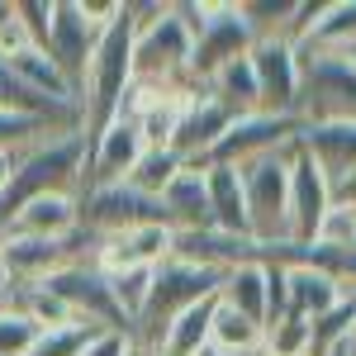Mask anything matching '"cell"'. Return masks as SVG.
<instances>
[{
	"label": "cell",
	"mask_w": 356,
	"mask_h": 356,
	"mask_svg": "<svg viewBox=\"0 0 356 356\" xmlns=\"http://www.w3.org/2000/svg\"><path fill=\"white\" fill-rule=\"evenodd\" d=\"M134 0H119V15L100 29V43L90 53V67H86V86H81V138L110 129L114 119L124 114V95L134 86Z\"/></svg>",
	"instance_id": "6da1fadb"
},
{
	"label": "cell",
	"mask_w": 356,
	"mask_h": 356,
	"mask_svg": "<svg viewBox=\"0 0 356 356\" xmlns=\"http://www.w3.org/2000/svg\"><path fill=\"white\" fill-rule=\"evenodd\" d=\"M134 81L162 86V90H195L186 81L195 33L181 19V10L176 5H134Z\"/></svg>",
	"instance_id": "7a4b0ae2"
},
{
	"label": "cell",
	"mask_w": 356,
	"mask_h": 356,
	"mask_svg": "<svg viewBox=\"0 0 356 356\" xmlns=\"http://www.w3.org/2000/svg\"><path fill=\"white\" fill-rule=\"evenodd\" d=\"M181 10V19L191 24L195 43H191V62H186V81L195 90H204L209 76L219 72L223 62H233V57H247L252 53V29H247L243 10H238V0H181L176 5Z\"/></svg>",
	"instance_id": "3957f363"
},
{
	"label": "cell",
	"mask_w": 356,
	"mask_h": 356,
	"mask_svg": "<svg viewBox=\"0 0 356 356\" xmlns=\"http://www.w3.org/2000/svg\"><path fill=\"white\" fill-rule=\"evenodd\" d=\"M219 285H223V271L195 266V261H181V257H166L162 266H152V285H147V300H143V309H138L129 337L157 347L162 332H166V323H171L176 314H186L191 304L214 300Z\"/></svg>",
	"instance_id": "277c9868"
},
{
	"label": "cell",
	"mask_w": 356,
	"mask_h": 356,
	"mask_svg": "<svg viewBox=\"0 0 356 356\" xmlns=\"http://www.w3.org/2000/svg\"><path fill=\"white\" fill-rule=\"evenodd\" d=\"M300 124L356 119V57L352 53H300Z\"/></svg>",
	"instance_id": "5b68a950"
},
{
	"label": "cell",
	"mask_w": 356,
	"mask_h": 356,
	"mask_svg": "<svg viewBox=\"0 0 356 356\" xmlns=\"http://www.w3.org/2000/svg\"><path fill=\"white\" fill-rule=\"evenodd\" d=\"M247 200V233L257 243H285L290 238V152H271L238 166Z\"/></svg>",
	"instance_id": "8992f818"
},
{
	"label": "cell",
	"mask_w": 356,
	"mask_h": 356,
	"mask_svg": "<svg viewBox=\"0 0 356 356\" xmlns=\"http://www.w3.org/2000/svg\"><path fill=\"white\" fill-rule=\"evenodd\" d=\"M300 119L295 114H266V110H252V114H238L228 124V134L219 138V147L209 152V162H223V166H247L257 157H271V152H290L300 143Z\"/></svg>",
	"instance_id": "52a82bcc"
},
{
	"label": "cell",
	"mask_w": 356,
	"mask_h": 356,
	"mask_svg": "<svg viewBox=\"0 0 356 356\" xmlns=\"http://www.w3.org/2000/svg\"><path fill=\"white\" fill-rule=\"evenodd\" d=\"M95 43H100V29L81 15V5L76 0H53V24H48V38H43V53L53 57V67L62 72L76 110H81V86H86V67H90Z\"/></svg>",
	"instance_id": "ba28073f"
},
{
	"label": "cell",
	"mask_w": 356,
	"mask_h": 356,
	"mask_svg": "<svg viewBox=\"0 0 356 356\" xmlns=\"http://www.w3.org/2000/svg\"><path fill=\"white\" fill-rule=\"evenodd\" d=\"M43 290H53V295L67 304L76 318L100 323L105 332H124V337H129V318H124V314H119V304H114L110 280L95 271L86 257H81V261H72V266H62V271H53L48 280H43Z\"/></svg>",
	"instance_id": "9c48e42d"
},
{
	"label": "cell",
	"mask_w": 356,
	"mask_h": 356,
	"mask_svg": "<svg viewBox=\"0 0 356 356\" xmlns=\"http://www.w3.org/2000/svg\"><path fill=\"white\" fill-rule=\"evenodd\" d=\"M76 204H81V228L95 238L124 233L138 223H162V204L138 195L134 186H90V191L76 195Z\"/></svg>",
	"instance_id": "30bf717a"
},
{
	"label": "cell",
	"mask_w": 356,
	"mask_h": 356,
	"mask_svg": "<svg viewBox=\"0 0 356 356\" xmlns=\"http://www.w3.org/2000/svg\"><path fill=\"white\" fill-rule=\"evenodd\" d=\"M247 57H252V72H257L261 110L295 114V105H300V48L275 33V38H257Z\"/></svg>",
	"instance_id": "8fae6325"
},
{
	"label": "cell",
	"mask_w": 356,
	"mask_h": 356,
	"mask_svg": "<svg viewBox=\"0 0 356 356\" xmlns=\"http://www.w3.org/2000/svg\"><path fill=\"white\" fill-rule=\"evenodd\" d=\"M332 209V186L323 166L304 152L300 143L290 147V243H314Z\"/></svg>",
	"instance_id": "7c38bea8"
},
{
	"label": "cell",
	"mask_w": 356,
	"mask_h": 356,
	"mask_svg": "<svg viewBox=\"0 0 356 356\" xmlns=\"http://www.w3.org/2000/svg\"><path fill=\"white\" fill-rule=\"evenodd\" d=\"M143 152H147V147H143V138H138L134 119H114L110 129H100V134L86 143L81 191H90V186H124V181L134 176V166H138Z\"/></svg>",
	"instance_id": "4fadbf2b"
},
{
	"label": "cell",
	"mask_w": 356,
	"mask_h": 356,
	"mask_svg": "<svg viewBox=\"0 0 356 356\" xmlns=\"http://www.w3.org/2000/svg\"><path fill=\"white\" fill-rule=\"evenodd\" d=\"M233 119H238V114L228 110V105H219L209 90H195L191 100H186V110H181V124H176V138H171V152H176L186 166H204L209 152L219 147V138L228 134Z\"/></svg>",
	"instance_id": "5bb4252c"
},
{
	"label": "cell",
	"mask_w": 356,
	"mask_h": 356,
	"mask_svg": "<svg viewBox=\"0 0 356 356\" xmlns=\"http://www.w3.org/2000/svg\"><path fill=\"white\" fill-rule=\"evenodd\" d=\"M81 228V204L72 191H53V195H33L24 200L10 219L0 223V233H15V238H72Z\"/></svg>",
	"instance_id": "9a60e30c"
},
{
	"label": "cell",
	"mask_w": 356,
	"mask_h": 356,
	"mask_svg": "<svg viewBox=\"0 0 356 356\" xmlns=\"http://www.w3.org/2000/svg\"><path fill=\"white\" fill-rule=\"evenodd\" d=\"M162 223L171 233H200V228H214L209 223V195H204V171L200 166H186L162 195Z\"/></svg>",
	"instance_id": "2e32d148"
},
{
	"label": "cell",
	"mask_w": 356,
	"mask_h": 356,
	"mask_svg": "<svg viewBox=\"0 0 356 356\" xmlns=\"http://www.w3.org/2000/svg\"><path fill=\"white\" fill-rule=\"evenodd\" d=\"M204 195H209V223L228 238H252L247 233V200H243V176L238 166L204 162Z\"/></svg>",
	"instance_id": "e0dca14e"
},
{
	"label": "cell",
	"mask_w": 356,
	"mask_h": 356,
	"mask_svg": "<svg viewBox=\"0 0 356 356\" xmlns=\"http://www.w3.org/2000/svg\"><path fill=\"white\" fill-rule=\"evenodd\" d=\"M347 295L342 280H332L328 271H314V266H285V314L295 318H323L332 314Z\"/></svg>",
	"instance_id": "ac0fdd59"
},
{
	"label": "cell",
	"mask_w": 356,
	"mask_h": 356,
	"mask_svg": "<svg viewBox=\"0 0 356 356\" xmlns=\"http://www.w3.org/2000/svg\"><path fill=\"white\" fill-rule=\"evenodd\" d=\"M300 147L323 166V176L337 181L356 171V119H337V124H304Z\"/></svg>",
	"instance_id": "d6986e66"
},
{
	"label": "cell",
	"mask_w": 356,
	"mask_h": 356,
	"mask_svg": "<svg viewBox=\"0 0 356 356\" xmlns=\"http://www.w3.org/2000/svg\"><path fill=\"white\" fill-rule=\"evenodd\" d=\"M219 304H228L233 314L252 318L257 328L266 332V266H261V261H243V266L223 271Z\"/></svg>",
	"instance_id": "ffe728a7"
},
{
	"label": "cell",
	"mask_w": 356,
	"mask_h": 356,
	"mask_svg": "<svg viewBox=\"0 0 356 356\" xmlns=\"http://www.w3.org/2000/svg\"><path fill=\"white\" fill-rule=\"evenodd\" d=\"M214 309H219V295H214V300L191 304L186 314H176V318L166 323L157 352H162V356H195L200 347H209V323H214Z\"/></svg>",
	"instance_id": "44dd1931"
},
{
	"label": "cell",
	"mask_w": 356,
	"mask_h": 356,
	"mask_svg": "<svg viewBox=\"0 0 356 356\" xmlns=\"http://www.w3.org/2000/svg\"><path fill=\"white\" fill-rule=\"evenodd\" d=\"M219 105H228L233 114H252L261 110V90H257V72H252V57H233V62H223L219 72L209 76L204 86Z\"/></svg>",
	"instance_id": "7402d4cb"
},
{
	"label": "cell",
	"mask_w": 356,
	"mask_h": 356,
	"mask_svg": "<svg viewBox=\"0 0 356 356\" xmlns=\"http://www.w3.org/2000/svg\"><path fill=\"white\" fill-rule=\"evenodd\" d=\"M5 67H10L29 90L48 95V100H57V105H76V100H72V90H67V81H62V72L53 67V57L43 53V48H24L19 57H10Z\"/></svg>",
	"instance_id": "603a6c76"
},
{
	"label": "cell",
	"mask_w": 356,
	"mask_h": 356,
	"mask_svg": "<svg viewBox=\"0 0 356 356\" xmlns=\"http://www.w3.org/2000/svg\"><path fill=\"white\" fill-rule=\"evenodd\" d=\"M209 347H219L223 356H257L261 352V328L243 314H233L228 304H219L214 323H209Z\"/></svg>",
	"instance_id": "cb8c5ba5"
},
{
	"label": "cell",
	"mask_w": 356,
	"mask_h": 356,
	"mask_svg": "<svg viewBox=\"0 0 356 356\" xmlns=\"http://www.w3.org/2000/svg\"><path fill=\"white\" fill-rule=\"evenodd\" d=\"M186 171V162L171 152V147H147L143 157H138V166H134V176L124 181V186H134L138 195H147V200H157V195L176 181Z\"/></svg>",
	"instance_id": "d4e9b609"
},
{
	"label": "cell",
	"mask_w": 356,
	"mask_h": 356,
	"mask_svg": "<svg viewBox=\"0 0 356 356\" xmlns=\"http://www.w3.org/2000/svg\"><path fill=\"white\" fill-rule=\"evenodd\" d=\"M309 342H314V323L295 318V314H280L271 328L261 332V352L257 356H309Z\"/></svg>",
	"instance_id": "484cf974"
},
{
	"label": "cell",
	"mask_w": 356,
	"mask_h": 356,
	"mask_svg": "<svg viewBox=\"0 0 356 356\" xmlns=\"http://www.w3.org/2000/svg\"><path fill=\"white\" fill-rule=\"evenodd\" d=\"M15 309H24V314H29V318H33V323H38L43 332L67 328V323L76 318V314H72L67 304L57 300L53 290H43V285H19V290H15Z\"/></svg>",
	"instance_id": "4316f807"
},
{
	"label": "cell",
	"mask_w": 356,
	"mask_h": 356,
	"mask_svg": "<svg viewBox=\"0 0 356 356\" xmlns=\"http://www.w3.org/2000/svg\"><path fill=\"white\" fill-rule=\"evenodd\" d=\"M100 332H105L100 323H86V318H72L67 328L43 332V337H38V347H33L29 356H81L86 347H90V342L100 337Z\"/></svg>",
	"instance_id": "83f0119b"
},
{
	"label": "cell",
	"mask_w": 356,
	"mask_h": 356,
	"mask_svg": "<svg viewBox=\"0 0 356 356\" xmlns=\"http://www.w3.org/2000/svg\"><path fill=\"white\" fill-rule=\"evenodd\" d=\"M124 238L134 247V261L138 266H162L166 257H171V243H176V233L166 228V223H138V228H124Z\"/></svg>",
	"instance_id": "f1b7e54d"
},
{
	"label": "cell",
	"mask_w": 356,
	"mask_h": 356,
	"mask_svg": "<svg viewBox=\"0 0 356 356\" xmlns=\"http://www.w3.org/2000/svg\"><path fill=\"white\" fill-rule=\"evenodd\" d=\"M38 337H43V328L29 318L24 309H0V356H29L33 347H38Z\"/></svg>",
	"instance_id": "f546056e"
},
{
	"label": "cell",
	"mask_w": 356,
	"mask_h": 356,
	"mask_svg": "<svg viewBox=\"0 0 356 356\" xmlns=\"http://www.w3.org/2000/svg\"><path fill=\"white\" fill-rule=\"evenodd\" d=\"M147 285H152V271H147V266L110 275V295H114V304H119V314L129 318V332H134V318H138V309H143V300H147Z\"/></svg>",
	"instance_id": "4dcf8cb0"
},
{
	"label": "cell",
	"mask_w": 356,
	"mask_h": 356,
	"mask_svg": "<svg viewBox=\"0 0 356 356\" xmlns=\"http://www.w3.org/2000/svg\"><path fill=\"white\" fill-rule=\"evenodd\" d=\"M48 134H62L53 124H43V119H33V114H15V110H0V147H29V143H38V138Z\"/></svg>",
	"instance_id": "1f68e13d"
},
{
	"label": "cell",
	"mask_w": 356,
	"mask_h": 356,
	"mask_svg": "<svg viewBox=\"0 0 356 356\" xmlns=\"http://www.w3.org/2000/svg\"><path fill=\"white\" fill-rule=\"evenodd\" d=\"M15 15H19L24 33L33 38V48H43L48 24H53V0H15Z\"/></svg>",
	"instance_id": "d6a6232c"
},
{
	"label": "cell",
	"mask_w": 356,
	"mask_h": 356,
	"mask_svg": "<svg viewBox=\"0 0 356 356\" xmlns=\"http://www.w3.org/2000/svg\"><path fill=\"white\" fill-rule=\"evenodd\" d=\"M124 342H129L124 332H100V337H95L81 356H124Z\"/></svg>",
	"instance_id": "836d02e7"
},
{
	"label": "cell",
	"mask_w": 356,
	"mask_h": 356,
	"mask_svg": "<svg viewBox=\"0 0 356 356\" xmlns=\"http://www.w3.org/2000/svg\"><path fill=\"white\" fill-rule=\"evenodd\" d=\"M24 152V147H19ZM19 152L15 147H0V195L10 191V181H15V166H19Z\"/></svg>",
	"instance_id": "e575fe53"
},
{
	"label": "cell",
	"mask_w": 356,
	"mask_h": 356,
	"mask_svg": "<svg viewBox=\"0 0 356 356\" xmlns=\"http://www.w3.org/2000/svg\"><path fill=\"white\" fill-rule=\"evenodd\" d=\"M124 356H162V352L147 347V342H138V337H129V342H124Z\"/></svg>",
	"instance_id": "d590c367"
},
{
	"label": "cell",
	"mask_w": 356,
	"mask_h": 356,
	"mask_svg": "<svg viewBox=\"0 0 356 356\" xmlns=\"http://www.w3.org/2000/svg\"><path fill=\"white\" fill-rule=\"evenodd\" d=\"M10 304H15V285L0 275V309H10Z\"/></svg>",
	"instance_id": "8d00e7d4"
},
{
	"label": "cell",
	"mask_w": 356,
	"mask_h": 356,
	"mask_svg": "<svg viewBox=\"0 0 356 356\" xmlns=\"http://www.w3.org/2000/svg\"><path fill=\"white\" fill-rule=\"evenodd\" d=\"M328 356H356V352H352V347H347V342H337V347H332Z\"/></svg>",
	"instance_id": "74e56055"
},
{
	"label": "cell",
	"mask_w": 356,
	"mask_h": 356,
	"mask_svg": "<svg viewBox=\"0 0 356 356\" xmlns=\"http://www.w3.org/2000/svg\"><path fill=\"white\" fill-rule=\"evenodd\" d=\"M195 356H223V352H219V347H200Z\"/></svg>",
	"instance_id": "f35d334b"
}]
</instances>
